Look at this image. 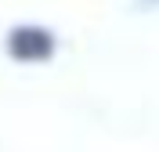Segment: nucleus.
Here are the masks:
<instances>
[{"label": "nucleus", "instance_id": "f257e3e1", "mask_svg": "<svg viewBox=\"0 0 159 152\" xmlns=\"http://www.w3.org/2000/svg\"><path fill=\"white\" fill-rule=\"evenodd\" d=\"M54 47H58V40L43 25H18L7 33V54L15 62H47Z\"/></svg>", "mask_w": 159, "mask_h": 152}, {"label": "nucleus", "instance_id": "f03ea898", "mask_svg": "<svg viewBox=\"0 0 159 152\" xmlns=\"http://www.w3.org/2000/svg\"><path fill=\"white\" fill-rule=\"evenodd\" d=\"M148 4H159V0H148Z\"/></svg>", "mask_w": 159, "mask_h": 152}]
</instances>
